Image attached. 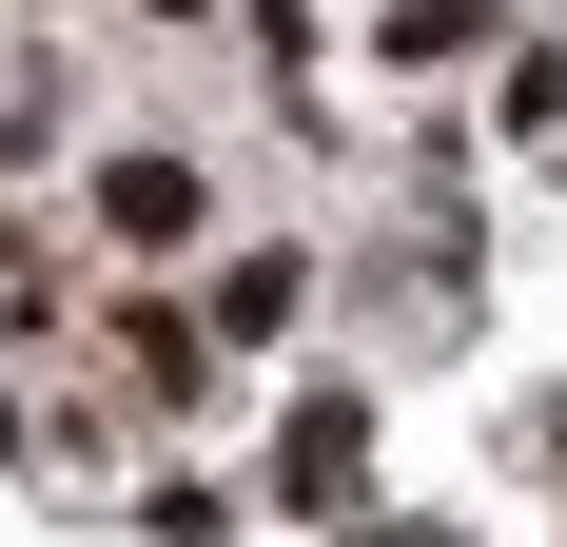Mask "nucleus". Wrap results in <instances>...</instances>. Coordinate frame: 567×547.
Listing matches in <instances>:
<instances>
[{
  "mask_svg": "<svg viewBox=\"0 0 567 547\" xmlns=\"http://www.w3.org/2000/svg\"><path fill=\"white\" fill-rule=\"evenodd\" d=\"M293 293H313V255H293V235H255V255L216 274V313H196V332H216V352H235V332H293Z\"/></svg>",
  "mask_w": 567,
  "mask_h": 547,
  "instance_id": "nucleus-1",
  "label": "nucleus"
},
{
  "mask_svg": "<svg viewBox=\"0 0 567 547\" xmlns=\"http://www.w3.org/2000/svg\"><path fill=\"white\" fill-rule=\"evenodd\" d=\"M117 235H137V255L196 235V157H117Z\"/></svg>",
  "mask_w": 567,
  "mask_h": 547,
  "instance_id": "nucleus-2",
  "label": "nucleus"
},
{
  "mask_svg": "<svg viewBox=\"0 0 567 547\" xmlns=\"http://www.w3.org/2000/svg\"><path fill=\"white\" fill-rule=\"evenodd\" d=\"M157 20H196V0H157Z\"/></svg>",
  "mask_w": 567,
  "mask_h": 547,
  "instance_id": "nucleus-3",
  "label": "nucleus"
}]
</instances>
